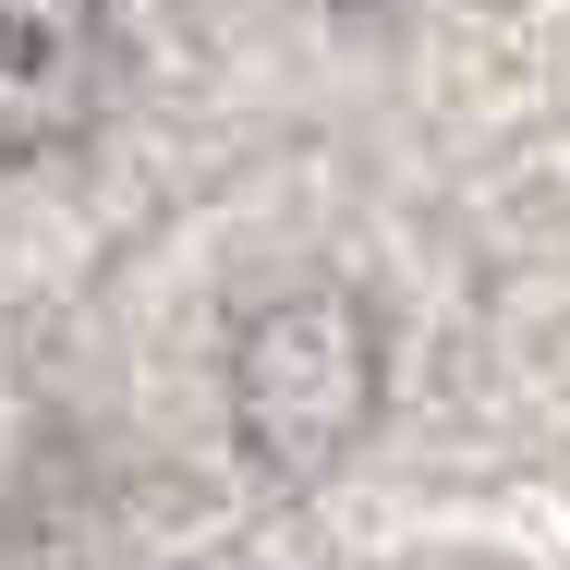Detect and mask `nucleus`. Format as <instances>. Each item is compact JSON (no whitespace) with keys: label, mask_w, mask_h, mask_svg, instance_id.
Wrapping results in <instances>:
<instances>
[{"label":"nucleus","mask_w":570,"mask_h":570,"mask_svg":"<svg viewBox=\"0 0 570 570\" xmlns=\"http://www.w3.org/2000/svg\"><path fill=\"white\" fill-rule=\"evenodd\" d=\"M230 413H243L255 473H328L364 438V413H376V328H364V304L304 292L279 316H255L243 364H230Z\"/></svg>","instance_id":"f257e3e1"},{"label":"nucleus","mask_w":570,"mask_h":570,"mask_svg":"<svg viewBox=\"0 0 570 570\" xmlns=\"http://www.w3.org/2000/svg\"><path fill=\"white\" fill-rule=\"evenodd\" d=\"M110 98V0H0V158L73 146Z\"/></svg>","instance_id":"f03ea898"}]
</instances>
